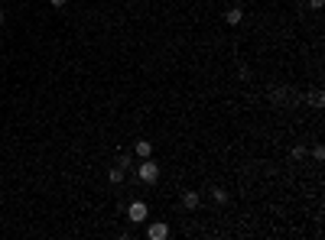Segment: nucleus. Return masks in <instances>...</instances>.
<instances>
[{
    "label": "nucleus",
    "instance_id": "f257e3e1",
    "mask_svg": "<svg viewBox=\"0 0 325 240\" xmlns=\"http://www.w3.org/2000/svg\"><path fill=\"white\" fill-rule=\"evenodd\" d=\"M137 175H140L143 182H150V185H153V182L160 179V165H156V163L150 159V156H146V159H143V165L137 169Z\"/></svg>",
    "mask_w": 325,
    "mask_h": 240
},
{
    "label": "nucleus",
    "instance_id": "f03ea898",
    "mask_svg": "<svg viewBox=\"0 0 325 240\" xmlns=\"http://www.w3.org/2000/svg\"><path fill=\"white\" fill-rule=\"evenodd\" d=\"M146 214H150V208L143 205V201H133V205L127 208V218L133 221V224H143V221H146Z\"/></svg>",
    "mask_w": 325,
    "mask_h": 240
},
{
    "label": "nucleus",
    "instance_id": "7ed1b4c3",
    "mask_svg": "<svg viewBox=\"0 0 325 240\" xmlns=\"http://www.w3.org/2000/svg\"><path fill=\"white\" fill-rule=\"evenodd\" d=\"M146 237L150 240H166L169 237V227H166V224H150V227H146Z\"/></svg>",
    "mask_w": 325,
    "mask_h": 240
},
{
    "label": "nucleus",
    "instance_id": "20e7f679",
    "mask_svg": "<svg viewBox=\"0 0 325 240\" xmlns=\"http://www.w3.org/2000/svg\"><path fill=\"white\" fill-rule=\"evenodd\" d=\"M225 20H228V26H238V23L244 20V10H241V7H231V10L225 13Z\"/></svg>",
    "mask_w": 325,
    "mask_h": 240
},
{
    "label": "nucleus",
    "instance_id": "39448f33",
    "mask_svg": "<svg viewBox=\"0 0 325 240\" xmlns=\"http://www.w3.org/2000/svg\"><path fill=\"white\" fill-rule=\"evenodd\" d=\"M137 156H140V159L153 156V143L150 140H137Z\"/></svg>",
    "mask_w": 325,
    "mask_h": 240
},
{
    "label": "nucleus",
    "instance_id": "423d86ee",
    "mask_svg": "<svg viewBox=\"0 0 325 240\" xmlns=\"http://www.w3.org/2000/svg\"><path fill=\"white\" fill-rule=\"evenodd\" d=\"M198 201H202V198H198V192H185V195H182V205L189 208V211H192V208H198Z\"/></svg>",
    "mask_w": 325,
    "mask_h": 240
},
{
    "label": "nucleus",
    "instance_id": "0eeeda50",
    "mask_svg": "<svg viewBox=\"0 0 325 240\" xmlns=\"http://www.w3.org/2000/svg\"><path fill=\"white\" fill-rule=\"evenodd\" d=\"M108 179H111V182H124V165H114V169H111V172H108Z\"/></svg>",
    "mask_w": 325,
    "mask_h": 240
},
{
    "label": "nucleus",
    "instance_id": "6e6552de",
    "mask_svg": "<svg viewBox=\"0 0 325 240\" xmlns=\"http://www.w3.org/2000/svg\"><path fill=\"white\" fill-rule=\"evenodd\" d=\"M211 198H215L218 205H225V201H228V192H225V188H211Z\"/></svg>",
    "mask_w": 325,
    "mask_h": 240
},
{
    "label": "nucleus",
    "instance_id": "1a4fd4ad",
    "mask_svg": "<svg viewBox=\"0 0 325 240\" xmlns=\"http://www.w3.org/2000/svg\"><path fill=\"white\" fill-rule=\"evenodd\" d=\"M312 104H315V107H322V104H325V98H322V91H315V94H312Z\"/></svg>",
    "mask_w": 325,
    "mask_h": 240
},
{
    "label": "nucleus",
    "instance_id": "9d476101",
    "mask_svg": "<svg viewBox=\"0 0 325 240\" xmlns=\"http://www.w3.org/2000/svg\"><path fill=\"white\" fill-rule=\"evenodd\" d=\"M309 7H312V10H322V7H325V0H309Z\"/></svg>",
    "mask_w": 325,
    "mask_h": 240
},
{
    "label": "nucleus",
    "instance_id": "9b49d317",
    "mask_svg": "<svg viewBox=\"0 0 325 240\" xmlns=\"http://www.w3.org/2000/svg\"><path fill=\"white\" fill-rule=\"evenodd\" d=\"M49 3H52V7H65V0H49Z\"/></svg>",
    "mask_w": 325,
    "mask_h": 240
},
{
    "label": "nucleus",
    "instance_id": "f8f14e48",
    "mask_svg": "<svg viewBox=\"0 0 325 240\" xmlns=\"http://www.w3.org/2000/svg\"><path fill=\"white\" fill-rule=\"evenodd\" d=\"M0 23H3V10H0Z\"/></svg>",
    "mask_w": 325,
    "mask_h": 240
}]
</instances>
